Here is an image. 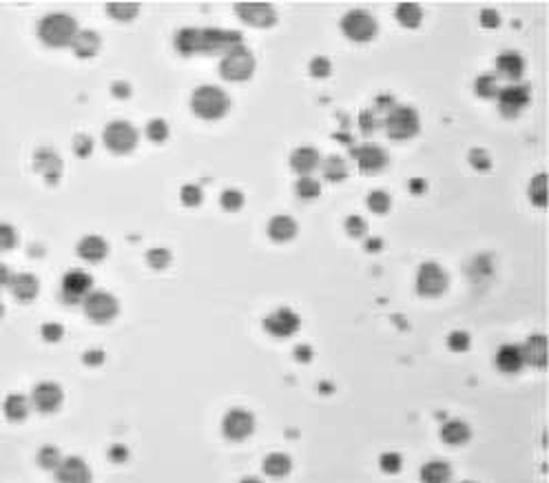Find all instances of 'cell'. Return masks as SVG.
<instances>
[{
	"instance_id": "6da1fadb",
	"label": "cell",
	"mask_w": 549,
	"mask_h": 483,
	"mask_svg": "<svg viewBox=\"0 0 549 483\" xmlns=\"http://www.w3.org/2000/svg\"><path fill=\"white\" fill-rule=\"evenodd\" d=\"M78 31L80 29H78L75 18L64 14V11H53V14H47L38 22V38L44 47L51 49L71 47Z\"/></svg>"
},
{
	"instance_id": "7a4b0ae2",
	"label": "cell",
	"mask_w": 549,
	"mask_h": 483,
	"mask_svg": "<svg viewBox=\"0 0 549 483\" xmlns=\"http://www.w3.org/2000/svg\"><path fill=\"white\" fill-rule=\"evenodd\" d=\"M231 98L222 87L201 85L190 96V111L201 120H219L228 114Z\"/></svg>"
},
{
	"instance_id": "3957f363",
	"label": "cell",
	"mask_w": 549,
	"mask_h": 483,
	"mask_svg": "<svg viewBox=\"0 0 549 483\" xmlns=\"http://www.w3.org/2000/svg\"><path fill=\"white\" fill-rule=\"evenodd\" d=\"M384 127L388 138L392 140H412L421 131V118L417 109L408 105H395L388 114L384 116Z\"/></svg>"
},
{
	"instance_id": "277c9868",
	"label": "cell",
	"mask_w": 549,
	"mask_h": 483,
	"mask_svg": "<svg viewBox=\"0 0 549 483\" xmlns=\"http://www.w3.org/2000/svg\"><path fill=\"white\" fill-rule=\"evenodd\" d=\"M219 73H222L224 80H228V82L251 80L253 73H255L253 51L246 47V44H240V47H235L228 53H224L222 62H219Z\"/></svg>"
},
{
	"instance_id": "5b68a950",
	"label": "cell",
	"mask_w": 549,
	"mask_h": 483,
	"mask_svg": "<svg viewBox=\"0 0 549 483\" xmlns=\"http://www.w3.org/2000/svg\"><path fill=\"white\" fill-rule=\"evenodd\" d=\"M105 147L116 155H127L138 147V129L127 120H114L105 127L102 133Z\"/></svg>"
},
{
	"instance_id": "8992f818",
	"label": "cell",
	"mask_w": 549,
	"mask_h": 483,
	"mask_svg": "<svg viewBox=\"0 0 549 483\" xmlns=\"http://www.w3.org/2000/svg\"><path fill=\"white\" fill-rule=\"evenodd\" d=\"M341 31L343 36L352 42H370L379 31L377 18L366 9H352L341 18Z\"/></svg>"
},
{
	"instance_id": "52a82bcc",
	"label": "cell",
	"mask_w": 549,
	"mask_h": 483,
	"mask_svg": "<svg viewBox=\"0 0 549 483\" xmlns=\"http://www.w3.org/2000/svg\"><path fill=\"white\" fill-rule=\"evenodd\" d=\"M244 44V36L235 29L206 27L201 29V53L204 55H224L231 49Z\"/></svg>"
},
{
	"instance_id": "ba28073f",
	"label": "cell",
	"mask_w": 549,
	"mask_h": 483,
	"mask_svg": "<svg viewBox=\"0 0 549 483\" xmlns=\"http://www.w3.org/2000/svg\"><path fill=\"white\" fill-rule=\"evenodd\" d=\"M82 308L89 319H93L98 324H107L118 317L120 301L116 299V295H111L109 290H91L89 297L82 301Z\"/></svg>"
},
{
	"instance_id": "9c48e42d",
	"label": "cell",
	"mask_w": 549,
	"mask_h": 483,
	"mask_svg": "<svg viewBox=\"0 0 549 483\" xmlns=\"http://www.w3.org/2000/svg\"><path fill=\"white\" fill-rule=\"evenodd\" d=\"M450 277H447L445 268L436 262H425L421 264L417 273V290L423 297H439L447 290Z\"/></svg>"
},
{
	"instance_id": "30bf717a",
	"label": "cell",
	"mask_w": 549,
	"mask_h": 483,
	"mask_svg": "<svg viewBox=\"0 0 549 483\" xmlns=\"http://www.w3.org/2000/svg\"><path fill=\"white\" fill-rule=\"evenodd\" d=\"M498 111L505 118H516L521 116L525 109H528L530 100H532V91L528 85H521V82H512L507 87H503L498 96Z\"/></svg>"
},
{
	"instance_id": "8fae6325",
	"label": "cell",
	"mask_w": 549,
	"mask_h": 483,
	"mask_svg": "<svg viewBox=\"0 0 549 483\" xmlns=\"http://www.w3.org/2000/svg\"><path fill=\"white\" fill-rule=\"evenodd\" d=\"M255 430V417L246 408H231L222 419V432L228 441H244Z\"/></svg>"
},
{
	"instance_id": "7c38bea8",
	"label": "cell",
	"mask_w": 549,
	"mask_h": 483,
	"mask_svg": "<svg viewBox=\"0 0 549 483\" xmlns=\"http://www.w3.org/2000/svg\"><path fill=\"white\" fill-rule=\"evenodd\" d=\"M93 290V277L91 273L82 271V268H73L62 277L60 293L66 304H82Z\"/></svg>"
},
{
	"instance_id": "4fadbf2b",
	"label": "cell",
	"mask_w": 549,
	"mask_h": 483,
	"mask_svg": "<svg viewBox=\"0 0 549 483\" xmlns=\"http://www.w3.org/2000/svg\"><path fill=\"white\" fill-rule=\"evenodd\" d=\"M64 392L62 388L55 384V381H40V384L33 386L31 390V406L42 414H51L62 406Z\"/></svg>"
},
{
	"instance_id": "5bb4252c",
	"label": "cell",
	"mask_w": 549,
	"mask_h": 483,
	"mask_svg": "<svg viewBox=\"0 0 549 483\" xmlns=\"http://www.w3.org/2000/svg\"><path fill=\"white\" fill-rule=\"evenodd\" d=\"M301 326L299 315L288 306H282L273 310L271 315L264 319V328L271 333L277 340H286V337H293Z\"/></svg>"
},
{
	"instance_id": "9a60e30c",
	"label": "cell",
	"mask_w": 549,
	"mask_h": 483,
	"mask_svg": "<svg viewBox=\"0 0 549 483\" xmlns=\"http://www.w3.org/2000/svg\"><path fill=\"white\" fill-rule=\"evenodd\" d=\"M33 171L42 175L47 184H58L64 171V164L58 151H53L49 147H40L33 153Z\"/></svg>"
},
{
	"instance_id": "2e32d148",
	"label": "cell",
	"mask_w": 549,
	"mask_h": 483,
	"mask_svg": "<svg viewBox=\"0 0 549 483\" xmlns=\"http://www.w3.org/2000/svg\"><path fill=\"white\" fill-rule=\"evenodd\" d=\"M350 153L357 160L359 171L366 175H377L388 166V153L379 144H361V147L350 149Z\"/></svg>"
},
{
	"instance_id": "e0dca14e",
	"label": "cell",
	"mask_w": 549,
	"mask_h": 483,
	"mask_svg": "<svg viewBox=\"0 0 549 483\" xmlns=\"http://www.w3.org/2000/svg\"><path fill=\"white\" fill-rule=\"evenodd\" d=\"M235 14H237L246 25L251 27H273L277 22V11L268 3H237L235 5Z\"/></svg>"
},
{
	"instance_id": "ac0fdd59",
	"label": "cell",
	"mask_w": 549,
	"mask_h": 483,
	"mask_svg": "<svg viewBox=\"0 0 549 483\" xmlns=\"http://www.w3.org/2000/svg\"><path fill=\"white\" fill-rule=\"evenodd\" d=\"M55 477L60 483H91V470L80 457H64L55 468Z\"/></svg>"
},
{
	"instance_id": "d6986e66",
	"label": "cell",
	"mask_w": 549,
	"mask_h": 483,
	"mask_svg": "<svg viewBox=\"0 0 549 483\" xmlns=\"http://www.w3.org/2000/svg\"><path fill=\"white\" fill-rule=\"evenodd\" d=\"M319 164H321V155L315 147H297L293 155H290V168L299 177L310 175L315 168H319Z\"/></svg>"
},
{
	"instance_id": "ffe728a7",
	"label": "cell",
	"mask_w": 549,
	"mask_h": 483,
	"mask_svg": "<svg viewBox=\"0 0 549 483\" xmlns=\"http://www.w3.org/2000/svg\"><path fill=\"white\" fill-rule=\"evenodd\" d=\"M494 362L498 366L501 373H507V375H516L523 370L525 366V357H523V351L521 346H514V344H505L498 348V353L494 357Z\"/></svg>"
},
{
	"instance_id": "44dd1931",
	"label": "cell",
	"mask_w": 549,
	"mask_h": 483,
	"mask_svg": "<svg viewBox=\"0 0 549 483\" xmlns=\"http://www.w3.org/2000/svg\"><path fill=\"white\" fill-rule=\"evenodd\" d=\"M78 255L82 257L84 262H91V264H98L102 262L105 257L109 255V244L105 238H100V235H84V238L78 242Z\"/></svg>"
},
{
	"instance_id": "7402d4cb",
	"label": "cell",
	"mask_w": 549,
	"mask_h": 483,
	"mask_svg": "<svg viewBox=\"0 0 549 483\" xmlns=\"http://www.w3.org/2000/svg\"><path fill=\"white\" fill-rule=\"evenodd\" d=\"M496 71L501 73V78H507L512 82H519L523 73H525V60L519 51H503L498 53L496 58Z\"/></svg>"
},
{
	"instance_id": "603a6c76",
	"label": "cell",
	"mask_w": 549,
	"mask_h": 483,
	"mask_svg": "<svg viewBox=\"0 0 549 483\" xmlns=\"http://www.w3.org/2000/svg\"><path fill=\"white\" fill-rule=\"evenodd\" d=\"M175 51L184 55V58H190V55L201 53V29L197 27H184L175 33Z\"/></svg>"
},
{
	"instance_id": "cb8c5ba5",
	"label": "cell",
	"mask_w": 549,
	"mask_h": 483,
	"mask_svg": "<svg viewBox=\"0 0 549 483\" xmlns=\"http://www.w3.org/2000/svg\"><path fill=\"white\" fill-rule=\"evenodd\" d=\"M9 288H11V295H14L16 299L31 301V299H36V295H38L40 282H38V277L31 275V273H18V275L11 277Z\"/></svg>"
},
{
	"instance_id": "d4e9b609",
	"label": "cell",
	"mask_w": 549,
	"mask_h": 483,
	"mask_svg": "<svg viewBox=\"0 0 549 483\" xmlns=\"http://www.w3.org/2000/svg\"><path fill=\"white\" fill-rule=\"evenodd\" d=\"M100 47H102V40H100V36L96 31L91 29H82V31H78V36L71 44V49L73 53L78 55V58H93V55L100 51Z\"/></svg>"
},
{
	"instance_id": "484cf974",
	"label": "cell",
	"mask_w": 549,
	"mask_h": 483,
	"mask_svg": "<svg viewBox=\"0 0 549 483\" xmlns=\"http://www.w3.org/2000/svg\"><path fill=\"white\" fill-rule=\"evenodd\" d=\"M297 235V222L290 216H275L271 222H268V238L273 242H290L295 240Z\"/></svg>"
},
{
	"instance_id": "4316f807",
	"label": "cell",
	"mask_w": 549,
	"mask_h": 483,
	"mask_svg": "<svg viewBox=\"0 0 549 483\" xmlns=\"http://www.w3.org/2000/svg\"><path fill=\"white\" fill-rule=\"evenodd\" d=\"M523 351V357H525V364H532L536 368H545L547 364V340L545 335H534L530 337L525 346H521Z\"/></svg>"
},
{
	"instance_id": "83f0119b",
	"label": "cell",
	"mask_w": 549,
	"mask_h": 483,
	"mask_svg": "<svg viewBox=\"0 0 549 483\" xmlns=\"http://www.w3.org/2000/svg\"><path fill=\"white\" fill-rule=\"evenodd\" d=\"M469 437H472V430L461 419H450L441 425V439L450 446H463L469 441Z\"/></svg>"
},
{
	"instance_id": "f1b7e54d",
	"label": "cell",
	"mask_w": 549,
	"mask_h": 483,
	"mask_svg": "<svg viewBox=\"0 0 549 483\" xmlns=\"http://www.w3.org/2000/svg\"><path fill=\"white\" fill-rule=\"evenodd\" d=\"M421 481L423 483H450L452 481V468L447 462L441 459H432V462L423 464L421 468Z\"/></svg>"
},
{
	"instance_id": "f546056e",
	"label": "cell",
	"mask_w": 549,
	"mask_h": 483,
	"mask_svg": "<svg viewBox=\"0 0 549 483\" xmlns=\"http://www.w3.org/2000/svg\"><path fill=\"white\" fill-rule=\"evenodd\" d=\"M3 410L9 421H22V419H27V414L31 410V401L29 397L20 395V392H11L3 403Z\"/></svg>"
},
{
	"instance_id": "4dcf8cb0",
	"label": "cell",
	"mask_w": 549,
	"mask_h": 483,
	"mask_svg": "<svg viewBox=\"0 0 549 483\" xmlns=\"http://www.w3.org/2000/svg\"><path fill=\"white\" fill-rule=\"evenodd\" d=\"M290 470H293V459H290L286 453H271L264 459V473L273 479L286 477Z\"/></svg>"
},
{
	"instance_id": "1f68e13d",
	"label": "cell",
	"mask_w": 549,
	"mask_h": 483,
	"mask_svg": "<svg viewBox=\"0 0 549 483\" xmlns=\"http://www.w3.org/2000/svg\"><path fill=\"white\" fill-rule=\"evenodd\" d=\"M321 171H323V177H326L328 182L339 184L348 177V164H345L341 155H330V158L321 162Z\"/></svg>"
},
{
	"instance_id": "d6a6232c",
	"label": "cell",
	"mask_w": 549,
	"mask_h": 483,
	"mask_svg": "<svg viewBox=\"0 0 549 483\" xmlns=\"http://www.w3.org/2000/svg\"><path fill=\"white\" fill-rule=\"evenodd\" d=\"M395 16L399 20L401 27H408V29H417L423 20V9L417 5V3H401L395 11Z\"/></svg>"
},
{
	"instance_id": "836d02e7",
	"label": "cell",
	"mask_w": 549,
	"mask_h": 483,
	"mask_svg": "<svg viewBox=\"0 0 549 483\" xmlns=\"http://www.w3.org/2000/svg\"><path fill=\"white\" fill-rule=\"evenodd\" d=\"M501 91V85H498V76L494 73H480L476 80H474V94L478 98H496Z\"/></svg>"
},
{
	"instance_id": "e575fe53",
	"label": "cell",
	"mask_w": 549,
	"mask_h": 483,
	"mask_svg": "<svg viewBox=\"0 0 549 483\" xmlns=\"http://www.w3.org/2000/svg\"><path fill=\"white\" fill-rule=\"evenodd\" d=\"M107 14L118 22H131L133 18H138L140 5L138 3H109Z\"/></svg>"
},
{
	"instance_id": "d590c367",
	"label": "cell",
	"mask_w": 549,
	"mask_h": 483,
	"mask_svg": "<svg viewBox=\"0 0 549 483\" xmlns=\"http://www.w3.org/2000/svg\"><path fill=\"white\" fill-rule=\"evenodd\" d=\"M381 127H384V114L377 111L375 107L363 109L359 114V129H361L363 136H372V133H377Z\"/></svg>"
},
{
	"instance_id": "8d00e7d4",
	"label": "cell",
	"mask_w": 549,
	"mask_h": 483,
	"mask_svg": "<svg viewBox=\"0 0 549 483\" xmlns=\"http://www.w3.org/2000/svg\"><path fill=\"white\" fill-rule=\"evenodd\" d=\"M295 193L301 200H306V202L317 200L321 195V182H319V179H315V177H310V175L299 177L295 182Z\"/></svg>"
},
{
	"instance_id": "74e56055",
	"label": "cell",
	"mask_w": 549,
	"mask_h": 483,
	"mask_svg": "<svg viewBox=\"0 0 549 483\" xmlns=\"http://www.w3.org/2000/svg\"><path fill=\"white\" fill-rule=\"evenodd\" d=\"M530 200L534 202L536 207H545L547 204V175L539 173L536 177H532L530 182Z\"/></svg>"
},
{
	"instance_id": "f35d334b",
	"label": "cell",
	"mask_w": 549,
	"mask_h": 483,
	"mask_svg": "<svg viewBox=\"0 0 549 483\" xmlns=\"http://www.w3.org/2000/svg\"><path fill=\"white\" fill-rule=\"evenodd\" d=\"M169 133H171L169 122L162 120V118H153L147 125V138L155 144H162V142L169 140Z\"/></svg>"
},
{
	"instance_id": "ab89813d",
	"label": "cell",
	"mask_w": 549,
	"mask_h": 483,
	"mask_svg": "<svg viewBox=\"0 0 549 483\" xmlns=\"http://www.w3.org/2000/svg\"><path fill=\"white\" fill-rule=\"evenodd\" d=\"M62 455H60V450L55 446H42L40 448V453H38V464L44 468V470H55L60 466V462H62Z\"/></svg>"
},
{
	"instance_id": "60d3db41",
	"label": "cell",
	"mask_w": 549,
	"mask_h": 483,
	"mask_svg": "<svg viewBox=\"0 0 549 483\" xmlns=\"http://www.w3.org/2000/svg\"><path fill=\"white\" fill-rule=\"evenodd\" d=\"M244 202H246V197H244L242 191H237V188H226V191H224V193L219 195V204H222V209H224V211H228V213L240 211V209L244 207Z\"/></svg>"
},
{
	"instance_id": "b9f144b4",
	"label": "cell",
	"mask_w": 549,
	"mask_h": 483,
	"mask_svg": "<svg viewBox=\"0 0 549 483\" xmlns=\"http://www.w3.org/2000/svg\"><path fill=\"white\" fill-rule=\"evenodd\" d=\"M390 207H392V197L386 193V191H372V193L368 195V209L377 213V216L388 213Z\"/></svg>"
},
{
	"instance_id": "7bdbcfd3",
	"label": "cell",
	"mask_w": 549,
	"mask_h": 483,
	"mask_svg": "<svg viewBox=\"0 0 549 483\" xmlns=\"http://www.w3.org/2000/svg\"><path fill=\"white\" fill-rule=\"evenodd\" d=\"M180 200L184 207H199L201 200H204V191L199 184H184L180 191Z\"/></svg>"
},
{
	"instance_id": "ee69618b",
	"label": "cell",
	"mask_w": 549,
	"mask_h": 483,
	"mask_svg": "<svg viewBox=\"0 0 549 483\" xmlns=\"http://www.w3.org/2000/svg\"><path fill=\"white\" fill-rule=\"evenodd\" d=\"M401 466H403V459H401V455L399 453H384L379 457V468L384 470L386 475H397L399 470H401Z\"/></svg>"
},
{
	"instance_id": "f6af8a7d",
	"label": "cell",
	"mask_w": 549,
	"mask_h": 483,
	"mask_svg": "<svg viewBox=\"0 0 549 483\" xmlns=\"http://www.w3.org/2000/svg\"><path fill=\"white\" fill-rule=\"evenodd\" d=\"M18 244V231L7 222H0V251H11Z\"/></svg>"
},
{
	"instance_id": "bcb514c9",
	"label": "cell",
	"mask_w": 549,
	"mask_h": 483,
	"mask_svg": "<svg viewBox=\"0 0 549 483\" xmlns=\"http://www.w3.org/2000/svg\"><path fill=\"white\" fill-rule=\"evenodd\" d=\"M147 262L151 268H155V271H164V268L171 264V253L169 249H151L147 253Z\"/></svg>"
},
{
	"instance_id": "7dc6e473",
	"label": "cell",
	"mask_w": 549,
	"mask_h": 483,
	"mask_svg": "<svg viewBox=\"0 0 549 483\" xmlns=\"http://www.w3.org/2000/svg\"><path fill=\"white\" fill-rule=\"evenodd\" d=\"M469 344H472V340H469V335L465 331H454L447 335V346H450V351L454 353H465Z\"/></svg>"
},
{
	"instance_id": "c3c4849f",
	"label": "cell",
	"mask_w": 549,
	"mask_h": 483,
	"mask_svg": "<svg viewBox=\"0 0 549 483\" xmlns=\"http://www.w3.org/2000/svg\"><path fill=\"white\" fill-rule=\"evenodd\" d=\"M345 233L350 238H366L368 235V222L361 216H350L345 220Z\"/></svg>"
},
{
	"instance_id": "681fc988",
	"label": "cell",
	"mask_w": 549,
	"mask_h": 483,
	"mask_svg": "<svg viewBox=\"0 0 549 483\" xmlns=\"http://www.w3.org/2000/svg\"><path fill=\"white\" fill-rule=\"evenodd\" d=\"M332 71V62L326 55H317V58L310 60V76L312 78H328Z\"/></svg>"
},
{
	"instance_id": "f907efd6",
	"label": "cell",
	"mask_w": 549,
	"mask_h": 483,
	"mask_svg": "<svg viewBox=\"0 0 549 483\" xmlns=\"http://www.w3.org/2000/svg\"><path fill=\"white\" fill-rule=\"evenodd\" d=\"M469 164H472L476 171H489L492 168V158L485 149H472L469 151Z\"/></svg>"
},
{
	"instance_id": "816d5d0a",
	"label": "cell",
	"mask_w": 549,
	"mask_h": 483,
	"mask_svg": "<svg viewBox=\"0 0 549 483\" xmlns=\"http://www.w3.org/2000/svg\"><path fill=\"white\" fill-rule=\"evenodd\" d=\"M73 151H75V155H80V158H89V155L93 153V138L87 136V133H80V136H75V140H73Z\"/></svg>"
},
{
	"instance_id": "f5cc1de1",
	"label": "cell",
	"mask_w": 549,
	"mask_h": 483,
	"mask_svg": "<svg viewBox=\"0 0 549 483\" xmlns=\"http://www.w3.org/2000/svg\"><path fill=\"white\" fill-rule=\"evenodd\" d=\"M40 335H42V340H44V342L55 344V342H60V340H62L64 328H62V326H60L58 322H49V324H44V326H42Z\"/></svg>"
},
{
	"instance_id": "db71d44e",
	"label": "cell",
	"mask_w": 549,
	"mask_h": 483,
	"mask_svg": "<svg viewBox=\"0 0 549 483\" xmlns=\"http://www.w3.org/2000/svg\"><path fill=\"white\" fill-rule=\"evenodd\" d=\"M478 20H480V25H483L485 29H496L501 25V14L496 9H483V11H480Z\"/></svg>"
},
{
	"instance_id": "11a10c76",
	"label": "cell",
	"mask_w": 549,
	"mask_h": 483,
	"mask_svg": "<svg viewBox=\"0 0 549 483\" xmlns=\"http://www.w3.org/2000/svg\"><path fill=\"white\" fill-rule=\"evenodd\" d=\"M109 457H111V462H127V457H129V450L125 446H111V450H109Z\"/></svg>"
},
{
	"instance_id": "9f6ffc18",
	"label": "cell",
	"mask_w": 549,
	"mask_h": 483,
	"mask_svg": "<svg viewBox=\"0 0 549 483\" xmlns=\"http://www.w3.org/2000/svg\"><path fill=\"white\" fill-rule=\"evenodd\" d=\"M111 94H114L116 98H129L131 96V85L129 82H114V87H111Z\"/></svg>"
},
{
	"instance_id": "6f0895ef",
	"label": "cell",
	"mask_w": 549,
	"mask_h": 483,
	"mask_svg": "<svg viewBox=\"0 0 549 483\" xmlns=\"http://www.w3.org/2000/svg\"><path fill=\"white\" fill-rule=\"evenodd\" d=\"M102 359H105V353H102V351H98V348H93V351H87V353H84V364L98 366V364H102Z\"/></svg>"
},
{
	"instance_id": "680465c9",
	"label": "cell",
	"mask_w": 549,
	"mask_h": 483,
	"mask_svg": "<svg viewBox=\"0 0 549 483\" xmlns=\"http://www.w3.org/2000/svg\"><path fill=\"white\" fill-rule=\"evenodd\" d=\"M295 357L299 359V362H310V359H312V348L308 344H299L295 348Z\"/></svg>"
},
{
	"instance_id": "91938a15",
	"label": "cell",
	"mask_w": 549,
	"mask_h": 483,
	"mask_svg": "<svg viewBox=\"0 0 549 483\" xmlns=\"http://www.w3.org/2000/svg\"><path fill=\"white\" fill-rule=\"evenodd\" d=\"M410 191L414 195H419V193H423L425 188H428V184H425V179H421V177H414V179H410Z\"/></svg>"
},
{
	"instance_id": "94428289",
	"label": "cell",
	"mask_w": 549,
	"mask_h": 483,
	"mask_svg": "<svg viewBox=\"0 0 549 483\" xmlns=\"http://www.w3.org/2000/svg\"><path fill=\"white\" fill-rule=\"evenodd\" d=\"M11 271L9 268L5 266V264H0V288H5V286H9V282H11Z\"/></svg>"
},
{
	"instance_id": "6125c7cd",
	"label": "cell",
	"mask_w": 549,
	"mask_h": 483,
	"mask_svg": "<svg viewBox=\"0 0 549 483\" xmlns=\"http://www.w3.org/2000/svg\"><path fill=\"white\" fill-rule=\"evenodd\" d=\"M381 246H384V242H381L379 238H370V240L366 242V249H368V251H372V253L381 251Z\"/></svg>"
},
{
	"instance_id": "be15d7a7",
	"label": "cell",
	"mask_w": 549,
	"mask_h": 483,
	"mask_svg": "<svg viewBox=\"0 0 549 483\" xmlns=\"http://www.w3.org/2000/svg\"><path fill=\"white\" fill-rule=\"evenodd\" d=\"M240 483H262V481L257 479V477H246V479H242Z\"/></svg>"
},
{
	"instance_id": "e7e4bbea",
	"label": "cell",
	"mask_w": 549,
	"mask_h": 483,
	"mask_svg": "<svg viewBox=\"0 0 549 483\" xmlns=\"http://www.w3.org/2000/svg\"><path fill=\"white\" fill-rule=\"evenodd\" d=\"M3 313H5V308H3V301H0V317H3Z\"/></svg>"
},
{
	"instance_id": "03108f58",
	"label": "cell",
	"mask_w": 549,
	"mask_h": 483,
	"mask_svg": "<svg viewBox=\"0 0 549 483\" xmlns=\"http://www.w3.org/2000/svg\"><path fill=\"white\" fill-rule=\"evenodd\" d=\"M461 483H472V481H461Z\"/></svg>"
}]
</instances>
